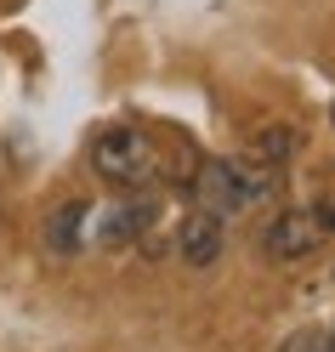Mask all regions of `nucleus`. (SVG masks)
Here are the masks:
<instances>
[{
  "label": "nucleus",
  "mask_w": 335,
  "mask_h": 352,
  "mask_svg": "<svg viewBox=\"0 0 335 352\" xmlns=\"http://www.w3.org/2000/svg\"><path fill=\"white\" fill-rule=\"evenodd\" d=\"M329 284H335V267H329Z\"/></svg>",
  "instance_id": "nucleus-9"
},
{
  "label": "nucleus",
  "mask_w": 335,
  "mask_h": 352,
  "mask_svg": "<svg viewBox=\"0 0 335 352\" xmlns=\"http://www.w3.org/2000/svg\"><path fill=\"white\" fill-rule=\"evenodd\" d=\"M273 182H279V170H261L250 160H199L193 165V199L205 210H216L221 222L261 205L273 193Z\"/></svg>",
  "instance_id": "nucleus-1"
},
{
  "label": "nucleus",
  "mask_w": 335,
  "mask_h": 352,
  "mask_svg": "<svg viewBox=\"0 0 335 352\" xmlns=\"http://www.w3.org/2000/svg\"><path fill=\"white\" fill-rule=\"evenodd\" d=\"M296 153H301V131L296 125H261L250 137V148H244V160L261 165V170H284Z\"/></svg>",
  "instance_id": "nucleus-7"
},
{
  "label": "nucleus",
  "mask_w": 335,
  "mask_h": 352,
  "mask_svg": "<svg viewBox=\"0 0 335 352\" xmlns=\"http://www.w3.org/2000/svg\"><path fill=\"white\" fill-rule=\"evenodd\" d=\"M148 228H153V199H120L102 216L91 210V239L97 245H137Z\"/></svg>",
  "instance_id": "nucleus-5"
},
{
  "label": "nucleus",
  "mask_w": 335,
  "mask_h": 352,
  "mask_svg": "<svg viewBox=\"0 0 335 352\" xmlns=\"http://www.w3.org/2000/svg\"><path fill=\"white\" fill-rule=\"evenodd\" d=\"M85 245H91V205H85V199H69V205L46 222V250L74 256V250H85Z\"/></svg>",
  "instance_id": "nucleus-6"
},
{
  "label": "nucleus",
  "mask_w": 335,
  "mask_h": 352,
  "mask_svg": "<svg viewBox=\"0 0 335 352\" xmlns=\"http://www.w3.org/2000/svg\"><path fill=\"white\" fill-rule=\"evenodd\" d=\"M318 352H335V329H329V336H324V341H318Z\"/></svg>",
  "instance_id": "nucleus-8"
},
{
  "label": "nucleus",
  "mask_w": 335,
  "mask_h": 352,
  "mask_svg": "<svg viewBox=\"0 0 335 352\" xmlns=\"http://www.w3.org/2000/svg\"><path fill=\"white\" fill-rule=\"evenodd\" d=\"M221 245H228V228H221V216L216 210H188L182 216V228H176V250H182L188 267H210V261L221 256Z\"/></svg>",
  "instance_id": "nucleus-4"
},
{
  "label": "nucleus",
  "mask_w": 335,
  "mask_h": 352,
  "mask_svg": "<svg viewBox=\"0 0 335 352\" xmlns=\"http://www.w3.org/2000/svg\"><path fill=\"white\" fill-rule=\"evenodd\" d=\"M329 228H335V210H324V205H290V210H279L273 222H267L261 250L273 261H301V256H312L324 245Z\"/></svg>",
  "instance_id": "nucleus-3"
},
{
  "label": "nucleus",
  "mask_w": 335,
  "mask_h": 352,
  "mask_svg": "<svg viewBox=\"0 0 335 352\" xmlns=\"http://www.w3.org/2000/svg\"><path fill=\"white\" fill-rule=\"evenodd\" d=\"M91 165H97L102 182H114V188H153V182L165 176L160 148H153L137 125H108V131H97Z\"/></svg>",
  "instance_id": "nucleus-2"
}]
</instances>
